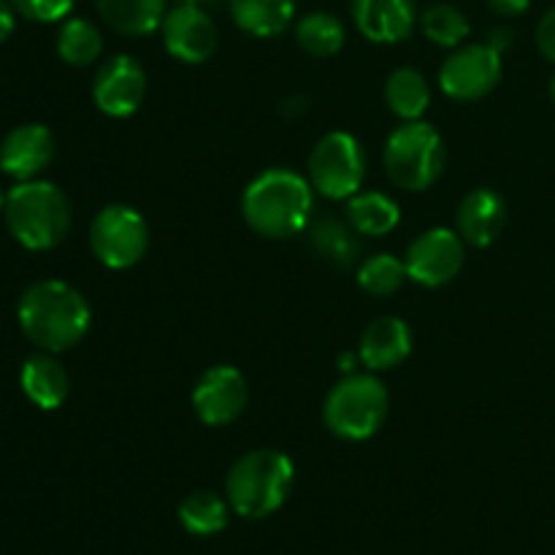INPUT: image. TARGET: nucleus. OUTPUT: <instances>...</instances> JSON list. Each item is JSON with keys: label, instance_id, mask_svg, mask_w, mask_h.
<instances>
[{"label": "nucleus", "instance_id": "nucleus-11", "mask_svg": "<svg viewBox=\"0 0 555 555\" xmlns=\"http://www.w3.org/2000/svg\"><path fill=\"white\" fill-rule=\"evenodd\" d=\"M146 98V70L130 54H114L98 68L92 101L106 117L125 119L141 108Z\"/></svg>", "mask_w": 555, "mask_h": 555}, {"label": "nucleus", "instance_id": "nucleus-19", "mask_svg": "<svg viewBox=\"0 0 555 555\" xmlns=\"http://www.w3.org/2000/svg\"><path fill=\"white\" fill-rule=\"evenodd\" d=\"M347 225L358 233V236L379 238L396 231L401 222V209L390 195L377 193V190H361L352 198H347Z\"/></svg>", "mask_w": 555, "mask_h": 555}, {"label": "nucleus", "instance_id": "nucleus-16", "mask_svg": "<svg viewBox=\"0 0 555 555\" xmlns=\"http://www.w3.org/2000/svg\"><path fill=\"white\" fill-rule=\"evenodd\" d=\"M352 20L369 41L399 43L415 27V0H352Z\"/></svg>", "mask_w": 555, "mask_h": 555}, {"label": "nucleus", "instance_id": "nucleus-23", "mask_svg": "<svg viewBox=\"0 0 555 555\" xmlns=\"http://www.w3.org/2000/svg\"><path fill=\"white\" fill-rule=\"evenodd\" d=\"M231 504L215 491H195L179 504V524L193 537H215L225 531Z\"/></svg>", "mask_w": 555, "mask_h": 555}, {"label": "nucleus", "instance_id": "nucleus-32", "mask_svg": "<svg viewBox=\"0 0 555 555\" xmlns=\"http://www.w3.org/2000/svg\"><path fill=\"white\" fill-rule=\"evenodd\" d=\"M486 43H488V47L496 49L499 54H504L509 47H513V30H509V27H504V25L493 27V30L488 33V41Z\"/></svg>", "mask_w": 555, "mask_h": 555}, {"label": "nucleus", "instance_id": "nucleus-24", "mask_svg": "<svg viewBox=\"0 0 555 555\" xmlns=\"http://www.w3.org/2000/svg\"><path fill=\"white\" fill-rule=\"evenodd\" d=\"M296 41L312 57H334L347 41L345 22L331 11H312L296 25Z\"/></svg>", "mask_w": 555, "mask_h": 555}, {"label": "nucleus", "instance_id": "nucleus-22", "mask_svg": "<svg viewBox=\"0 0 555 555\" xmlns=\"http://www.w3.org/2000/svg\"><path fill=\"white\" fill-rule=\"evenodd\" d=\"M385 101L401 122H412L431 106V87L417 68H396L385 81Z\"/></svg>", "mask_w": 555, "mask_h": 555}, {"label": "nucleus", "instance_id": "nucleus-21", "mask_svg": "<svg viewBox=\"0 0 555 555\" xmlns=\"http://www.w3.org/2000/svg\"><path fill=\"white\" fill-rule=\"evenodd\" d=\"M236 25L255 38H271L287 30L296 16V0H228Z\"/></svg>", "mask_w": 555, "mask_h": 555}, {"label": "nucleus", "instance_id": "nucleus-31", "mask_svg": "<svg viewBox=\"0 0 555 555\" xmlns=\"http://www.w3.org/2000/svg\"><path fill=\"white\" fill-rule=\"evenodd\" d=\"M488 5L502 16H518L524 11H529L531 0H488Z\"/></svg>", "mask_w": 555, "mask_h": 555}, {"label": "nucleus", "instance_id": "nucleus-36", "mask_svg": "<svg viewBox=\"0 0 555 555\" xmlns=\"http://www.w3.org/2000/svg\"><path fill=\"white\" fill-rule=\"evenodd\" d=\"M551 98H553V103H555V76H553V81H551Z\"/></svg>", "mask_w": 555, "mask_h": 555}, {"label": "nucleus", "instance_id": "nucleus-27", "mask_svg": "<svg viewBox=\"0 0 555 555\" xmlns=\"http://www.w3.org/2000/svg\"><path fill=\"white\" fill-rule=\"evenodd\" d=\"M421 27H423V36H426L428 41L444 49L461 47L472 30L464 11L455 9V5L450 3H437L431 5V9L423 11Z\"/></svg>", "mask_w": 555, "mask_h": 555}, {"label": "nucleus", "instance_id": "nucleus-8", "mask_svg": "<svg viewBox=\"0 0 555 555\" xmlns=\"http://www.w3.org/2000/svg\"><path fill=\"white\" fill-rule=\"evenodd\" d=\"M90 247L108 269H133L150 249V225L128 204H112L90 225Z\"/></svg>", "mask_w": 555, "mask_h": 555}, {"label": "nucleus", "instance_id": "nucleus-10", "mask_svg": "<svg viewBox=\"0 0 555 555\" xmlns=\"http://www.w3.org/2000/svg\"><path fill=\"white\" fill-rule=\"evenodd\" d=\"M466 260V242L450 228H428L404 255L406 274L423 287H442L461 274Z\"/></svg>", "mask_w": 555, "mask_h": 555}, {"label": "nucleus", "instance_id": "nucleus-13", "mask_svg": "<svg viewBox=\"0 0 555 555\" xmlns=\"http://www.w3.org/2000/svg\"><path fill=\"white\" fill-rule=\"evenodd\" d=\"M160 33L168 54L177 57L179 63L201 65L217 49V27L211 22L209 11L193 9V5L177 3L173 9H168Z\"/></svg>", "mask_w": 555, "mask_h": 555}, {"label": "nucleus", "instance_id": "nucleus-20", "mask_svg": "<svg viewBox=\"0 0 555 555\" xmlns=\"http://www.w3.org/2000/svg\"><path fill=\"white\" fill-rule=\"evenodd\" d=\"M103 22L122 36H150L160 30L168 0H95Z\"/></svg>", "mask_w": 555, "mask_h": 555}, {"label": "nucleus", "instance_id": "nucleus-7", "mask_svg": "<svg viewBox=\"0 0 555 555\" xmlns=\"http://www.w3.org/2000/svg\"><path fill=\"white\" fill-rule=\"evenodd\" d=\"M366 182V152L345 130L323 135L309 155V184L328 201H347Z\"/></svg>", "mask_w": 555, "mask_h": 555}, {"label": "nucleus", "instance_id": "nucleus-15", "mask_svg": "<svg viewBox=\"0 0 555 555\" xmlns=\"http://www.w3.org/2000/svg\"><path fill=\"white\" fill-rule=\"evenodd\" d=\"M507 222V204L502 195L491 188L472 190L464 195L455 215V231L469 247L486 249L502 236Z\"/></svg>", "mask_w": 555, "mask_h": 555}, {"label": "nucleus", "instance_id": "nucleus-14", "mask_svg": "<svg viewBox=\"0 0 555 555\" xmlns=\"http://www.w3.org/2000/svg\"><path fill=\"white\" fill-rule=\"evenodd\" d=\"M54 160V135L47 125L27 122L11 130L0 144V168L16 182L38 179Z\"/></svg>", "mask_w": 555, "mask_h": 555}, {"label": "nucleus", "instance_id": "nucleus-25", "mask_svg": "<svg viewBox=\"0 0 555 555\" xmlns=\"http://www.w3.org/2000/svg\"><path fill=\"white\" fill-rule=\"evenodd\" d=\"M103 52V36L90 20H65L63 27L57 33V54L63 57V63L76 65V68H85L92 65Z\"/></svg>", "mask_w": 555, "mask_h": 555}, {"label": "nucleus", "instance_id": "nucleus-26", "mask_svg": "<svg viewBox=\"0 0 555 555\" xmlns=\"http://www.w3.org/2000/svg\"><path fill=\"white\" fill-rule=\"evenodd\" d=\"M406 280V263L390 253H377L358 266V285L372 296H393Z\"/></svg>", "mask_w": 555, "mask_h": 555}, {"label": "nucleus", "instance_id": "nucleus-30", "mask_svg": "<svg viewBox=\"0 0 555 555\" xmlns=\"http://www.w3.org/2000/svg\"><path fill=\"white\" fill-rule=\"evenodd\" d=\"M537 47L551 63H555V5L551 11H545V16L537 25Z\"/></svg>", "mask_w": 555, "mask_h": 555}, {"label": "nucleus", "instance_id": "nucleus-3", "mask_svg": "<svg viewBox=\"0 0 555 555\" xmlns=\"http://www.w3.org/2000/svg\"><path fill=\"white\" fill-rule=\"evenodd\" d=\"M293 480H296V466L291 455L271 448L249 450L228 472L225 499L233 513L242 518H269L287 502Z\"/></svg>", "mask_w": 555, "mask_h": 555}, {"label": "nucleus", "instance_id": "nucleus-17", "mask_svg": "<svg viewBox=\"0 0 555 555\" xmlns=\"http://www.w3.org/2000/svg\"><path fill=\"white\" fill-rule=\"evenodd\" d=\"M412 352V328L401 318H377L361 336V363L372 372H388L401 366Z\"/></svg>", "mask_w": 555, "mask_h": 555}, {"label": "nucleus", "instance_id": "nucleus-34", "mask_svg": "<svg viewBox=\"0 0 555 555\" xmlns=\"http://www.w3.org/2000/svg\"><path fill=\"white\" fill-rule=\"evenodd\" d=\"M179 5H193V9H204V11H209V9H215V5H220L222 0H177Z\"/></svg>", "mask_w": 555, "mask_h": 555}, {"label": "nucleus", "instance_id": "nucleus-12", "mask_svg": "<svg viewBox=\"0 0 555 555\" xmlns=\"http://www.w3.org/2000/svg\"><path fill=\"white\" fill-rule=\"evenodd\" d=\"M249 404V385L233 366H211L201 374L193 390V410L211 428L231 426Z\"/></svg>", "mask_w": 555, "mask_h": 555}, {"label": "nucleus", "instance_id": "nucleus-33", "mask_svg": "<svg viewBox=\"0 0 555 555\" xmlns=\"http://www.w3.org/2000/svg\"><path fill=\"white\" fill-rule=\"evenodd\" d=\"M14 22H16V11L9 0H0V43L14 33Z\"/></svg>", "mask_w": 555, "mask_h": 555}, {"label": "nucleus", "instance_id": "nucleus-35", "mask_svg": "<svg viewBox=\"0 0 555 555\" xmlns=\"http://www.w3.org/2000/svg\"><path fill=\"white\" fill-rule=\"evenodd\" d=\"M5 198H9V195H5V193H3V188H0V211L5 209Z\"/></svg>", "mask_w": 555, "mask_h": 555}, {"label": "nucleus", "instance_id": "nucleus-18", "mask_svg": "<svg viewBox=\"0 0 555 555\" xmlns=\"http://www.w3.org/2000/svg\"><path fill=\"white\" fill-rule=\"evenodd\" d=\"M22 393L43 412L60 410L70 393V379L63 363L54 358V352H38L25 361L20 372Z\"/></svg>", "mask_w": 555, "mask_h": 555}, {"label": "nucleus", "instance_id": "nucleus-9", "mask_svg": "<svg viewBox=\"0 0 555 555\" xmlns=\"http://www.w3.org/2000/svg\"><path fill=\"white\" fill-rule=\"evenodd\" d=\"M502 81V54L488 43H469L450 54L439 68V87L453 101H480Z\"/></svg>", "mask_w": 555, "mask_h": 555}, {"label": "nucleus", "instance_id": "nucleus-29", "mask_svg": "<svg viewBox=\"0 0 555 555\" xmlns=\"http://www.w3.org/2000/svg\"><path fill=\"white\" fill-rule=\"evenodd\" d=\"M16 14L33 22H60L70 14L76 0H9Z\"/></svg>", "mask_w": 555, "mask_h": 555}, {"label": "nucleus", "instance_id": "nucleus-4", "mask_svg": "<svg viewBox=\"0 0 555 555\" xmlns=\"http://www.w3.org/2000/svg\"><path fill=\"white\" fill-rule=\"evenodd\" d=\"M5 225L33 253L54 249L70 231V204L63 190L43 179L20 182L5 198Z\"/></svg>", "mask_w": 555, "mask_h": 555}, {"label": "nucleus", "instance_id": "nucleus-5", "mask_svg": "<svg viewBox=\"0 0 555 555\" xmlns=\"http://www.w3.org/2000/svg\"><path fill=\"white\" fill-rule=\"evenodd\" d=\"M388 388L374 374H345L325 396L323 417L331 434L347 442L372 439L388 421Z\"/></svg>", "mask_w": 555, "mask_h": 555}, {"label": "nucleus", "instance_id": "nucleus-1", "mask_svg": "<svg viewBox=\"0 0 555 555\" xmlns=\"http://www.w3.org/2000/svg\"><path fill=\"white\" fill-rule=\"evenodd\" d=\"M20 328L38 350L65 352L90 331V304L63 280H41L27 287L16 307Z\"/></svg>", "mask_w": 555, "mask_h": 555}, {"label": "nucleus", "instance_id": "nucleus-6", "mask_svg": "<svg viewBox=\"0 0 555 555\" xmlns=\"http://www.w3.org/2000/svg\"><path fill=\"white\" fill-rule=\"evenodd\" d=\"M448 150L434 125L423 119L401 122L385 141V171L390 182L410 193L431 188L444 171Z\"/></svg>", "mask_w": 555, "mask_h": 555}, {"label": "nucleus", "instance_id": "nucleus-28", "mask_svg": "<svg viewBox=\"0 0 555 555\" xmlns=\"http://www.w3.org/2000/svg\"><path fill=\"white\" fill-rule=\"evenodd\" d=\"M312 244L325 260H334L339 266L352 263L358 255L356 231L347 222L334 220V217H325L323 222H318L312 233Z\"/></svg>", "mask_w": 555, "mask_h": 555}, {"label": "nucleus", "instance_id": "nucleus-2", "mask_svg": "<svg viewBox=\"0 0 555 555\" xmlns=\"http://www.w3.org/2000/svg\"><path fill=\"white\" fill-rule=\"evenodd\" d=\"M314 211V188L291 168H269L247 184L242 215L255 233L266 238H291L309 225Z\"/></svg>", "mask_w": 555, "mask_h": 555}]
</instances>
